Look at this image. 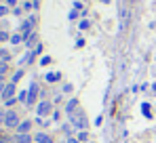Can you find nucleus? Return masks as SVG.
I'll return each mask as SVG.
<instances>
[{
	"mask_svg": "<svg viewBox=\"0 0 156 143\" xmlns=\"http://www.w3.org/2000/svg\"><path fill=\"white\" fill-rule=\"evenodd\" d=\"M68 118H70V124L74 128H80V131L87 128V112H82V107L74 110L72 114H68Z\"/></svg>",
	"mask_w": 156,
	"mask_h": 143,
	"instance_id": "obj_1",
	"label": "nucleus"
},
{
	"mask_svg": "<svg viewBox=\"0 0 156 143\" xmlns=\"http://www.w3.org/2000/svg\"><path fill=\"white\" fill-rule=\"evenodd\" d=\"M19 112L17 110H6V114H4V128H15L17 131V126H19Z\"/></svg>",
	"mask_w": 156,
	"mask_h": 143,
	"instance_id": "obj_2",
	"label": "nucleus"
},
{
	"mask_svg": "<svg viewBox=\"0 0 156 143\" xmlns=\"http://www.w3.org/2000/svg\"><path fill=\"white\" fill-rule=\"evenodd\" d=\"M36 114L38 116H49V114H53V103L51 101H40L38 105H36Z\"/></svg>",
	"mask_w": 156,
	"mask_h": 143,
	"instance_id": "obj_3",
	"label": "nucleus"
},
{
	"mask_svg": "<svg viewBox=\"0 0 156 143\" xmlns=\"http://www.w3.org/2000/svg\"><path fill=\"white\" fill-rule=\"evenodd\" d=\"M36 95H38V84L36 82H32L30 84V91H27V105H34V101H36Z\"/></svg>",
	"mask_w": 156,
	"mask_h": 143,
	"instance_id": "obj_4",
	"label": "nucleus"
},
{
	"mask_svg": "<svg viewBox=\"0 0 156 143\" xmlns=\"http://www.w3.org/2000/svg\"><path fill=\"white\" fill-rule=\"evenodd\" d=\"M13 95H15V84L13 82H9L6 86H4V91H2V101H9V99H13Z\"/></svg>",
	"mask_w": 156,
	"mask_h": 143,
	"instance_id": "obj_5",
	"label": "nucleus"
},
{
	"mask_svg": "<svg viewBox=\"0 0 156 143\" xmlns=\"http://www.w3.org/2000/svg\"><path fill=\"white\" fill-rule=\"evenodd\" d=\"M34 143H53V137L47 133H36L34 135Z\"/></svg>",
	"mask_w": 156,
	"mask_h": 143,
	"instance_id": "obj_6",
	"label": "nucleus"
},
{
	"mask_svg": "<svg viewBox=\"0 0 156 143\" xmlns=\"http://www.w3.org/2000/svg\"><path fill=\"white\" fill-rule=\"evenodd\" d=\"M32 141H34V137L30 133H17L15 135V143H32Z\"/></svg>",
	"mask_w": 156,
	"mask_h": 143,
	"instance_id": "obj_7",
	"label": "nucleus"
},
{
	"mask_svg": "<svg viewBox=\"0 0 156 143\" xmlns=\"http://www.w3.org/2000/svg\"><path fill=\"white\" fill-rule=\"evenodd\" d=\"M32 131V122L30 120H21L19 126H17V133H30Z\"/></svg>",
	"mask_w": 156,
	"mask_h": 143,
	"instance_id": "obj_8",
	"label": "nucleus"
},
{
	"mask_svg": "<svg viewBox=\"0 0 156 143\" xmlns=\"http://www.w3.org/2000/svg\"><path fill=\"white\" fill-rule=\"evenodd\" d=\"M36 40H38V34H36V30H34L32 34H27V36H26V40H23V42H26V47H27V48H32Z\"/></svg>",
	"mask_w": 156,
	"mask_h": 143,
	"instance_id": "obj_9",
	"label": "nucleus"
},
{
	"mask_svg": "<svg viewBox=\"0 0 156 143\" xmlns=\"http://www.w3.org/2000/svg\"><path fill=\"white\" fill-rule=\"evenodd\" d=\"M80 105H78V99H70L68 103H66V114H72L74 110H78Z\"/></svg>",
	"mask_w": 156,
	"mask_h": 143,
	"instance_id": "obj_10",
	"label": "nucleus"
},
{
	"mask_svg": "<svg viewBox=\"0 0 156 143\" xmlns=\"http://www.w3.org/2000/svg\"><path fill=\"white\" fill-rule=\"evenodd\" d=\"M61 80V74L59 72H51V74H47V82H59Z\"/></svg>",
	"mask_w": 156,
	"mask_h": 143,
	"instance_id": "obj_11",
	"label": "nucleus"
},
{
	"mask_svg": "<svg viewBox=\"0 0 156 143\" xmlns=\"http://www.w3.org/2000/svg\"><path fill=\"white\" fill-rule=\"evenodd\" d=\"M21 78H23V70H17L15 74H13V78H11V82H13V84H17V82H19Z\"/></svg>",
	"mask_w": 156,
	"mask_h": 143,
	"instance_id": "obj_12",
	"label": "nucleus"
},
{
	"mask_svg": "<svg viewBox=\"0 0 156 143\" xmlns=\"http://www.w3.org/2000/svg\"><path fill=\"white\" fill-rule=\"evenodd\" d=\"M21 42H23V36L21 34H13L11 36V44H21Z\"/></svg>",
	"mask_w": 156,
	"mask_h": 143,
	"instance_id": "obj_13",
	"label": "nucleus"
},
{
	"mask_svg": "<svg viewBox=\"0 0 156 143\" xmlns=\"http://www.w3.org/2000/svg\"><path fill=\"white\" fill-rule=\"evenodd\" d=\"M0 61H11V53L4 51V48H0Z\"/></svg>",
	"mask_w": 156,
	"mask_h": 143,
	"instance_id": "obj_14",
	"label": "nucleus"
},
{
	"mask_svg": "<svg viewBox=\"0 0 156 143\" xmlns=\"http://www.w3.org/2000/svg\"><path fill=\"white\" fill-rule=\"evenodd\" d=\"M9 72V61H0V76H6Z\"/></svg>",
	"mask_w": 156,
	"mask_h": 143,
	"instance_id": "obj_15",
	"label": "nucleus"
},
{
	"mask_svg": "<svg viewBox=\"0 0 156 143\" xmlns=\"http://www.w3.org/2000/svg\"><path fill=\"white\" fill-rule=\"evenodd\" d=\"M9 11H11V9H9L6 4H0V17H4V15H9Z\"/></svg>",
	"mask_w": 156,
	"mask_h": 143,
	"instance_id": "obj_16",
	"label": "nucleus"
},
{
	"mask_svg": "<svg viewBox=\"0 0 156 143\" xmlns=\"http://www.w3.org/2000/svg\"><path fill=\"white\" fill-rule=\"evenodd\" d=\"M0 143H15V137H6V135H2V137H0Z\"/></svg>",
	"mask_w": 156,
	"mask_h": 143,
	"instance_id": "obj_17",
	"label": "nucleus"
},
{
	"mask_svg": "<svg viewBox=\"0 0 156 143\" xmlns=\"http://www.w3.org/2000/svg\"><path fill=\"white\" fill-rule=\"evenodd\" d=\"M17 101H23V103H26V101H27V91L19 93V95H17Z\"/></svg>",
	"mask_w": 156,
	"mask_h": 143,
	"instance_id": "obj_18",
	"label": "nucleus"
},
{
	"mask_svg": "<svg viewBox=\"0 0 156 143\" xmlns=\"http://www.w3.org/2000/svg\"><path fill=\"white\" fill-rule=\"evenodd\" d=\"M4 40H11L9 32H0V42H4Z\"/></svg>",
	"mask_w": 156,
	"mask_h": 143,
	"instance_id": "obj_19",
	"label": "nucleus"
},
{
	"mask_svg": "<svg viewBox=\"0 0 156 143\" xmlns=\"http://www.w3.org/2000/svg\"><path fill=\"white\" fill-rule=\"evenodd\" d=\"M17 103V97H13V99H9V101H4V105L6 107H11V105H15Z\"/></svg>",
	"mask_w": 156,
	"mask_h": 143,
	"instance_id": "obj_20",
	"label": "nucleus"
},
{
	"mask_svg": "<svg viewBox=\"0 0 156 143\" xmlns=\"http://www.w3.org/2000/svg\"><path fill=\"white\" fill-rule=\"evenodd\" d=\"M4 4H6V6H9V9H15V6H17V0H6V2H4Z\"/></svg>",
	"mask_w": 156,
	"mask_h": 143,
	"instance_id": "obj_21",
	"label": "nucleus"
},
{
	"mask_svg": "<svg viewBox=\"0 0 156 143\" xmlns=\"http://www.w3.org/2000/svg\"><path fill=\"white\" fill-rule=\"evenodd\" d=\"M49 63H51V57H42L40 59V65H49Z\"/></svg>",
	"mask_w": 156,
	"mask_h": 143,
	"instance_id": "obj_22",
	"label": "nucleus"
},
{
	"mask_svg": "<svg viewBox=\"0 0 156 143\" xmlns=\"http://www.w3.org/2000/svg\"><path fill=\"white\" fill-rule=\"evenodd\" d=\"M78 141H80V143L87 141V133H84V131H80V135H78Z\"/></svg>",
	"mask_w": 156,
	"mask_h": 143,
	"instance_id": "obj_23",
	"label": "nucleus"
},
{
	"mask_svg": "<svg viewBox=\"0 0 156 143\" xmlns=\"http://www.w3.org/2000/svg\"><path fill=\"white\" fill-rule=\"evenodd\" d=\"M32 6H34V4H32V2H23V6H21V9H23V11H30V9H32Z\"/></svg>",
	"mask_w": 156,
	"mask_h": 143,
	"instance_id": "obj_24",
	"label": "nucleus"
},
{
	"mask_svg": "<svg viewBox=\"0 0 156 143\" xmlns=\"http://www.w3.org/2000/svg\"><path fill=\"white\" fill-rule=\"evenodd\" d=\"M21 13H23V9H19V6L13 9V15H21Z\"/></svg>",
	"mask_w": 156,
	"mask_h": 143,
	"instance_id": "obj_25",
	"label": "nucleus"
},
{
	"mask_svg": "<svg viewBox=\"0 0 156 143\" xmlns=\"http://www.w3.org/2000/svg\"><path fill=\"white\" fill-rule=\"evenodd\" d=\"M68 17H70V21H74V19H76V17H78V13H76V11H72V13H70Z\"/></svg>",
	"mask_w": 156,
	"mask_h": 143,
	"instance_id": "obj_26",
	"label": "nucleus"
},
{
	"mask_svg": "<svg viewBox=\"0 0 156 143\" xmlns=\"http://www.w3.org/2000/svg\"><path fill=\"white\" fill-rule=\"evenodd\" d=\"M34 53H36V55H40V53H42V44H36V48H34Z\"/></svg>",
	"mask_w": 156,
	"mask_h": 143,
	"instance_id": "obj_27",
	"label": "nucleus"
},
{
	"mask_svg": "<svg viewBox=\"0 0 156 143\" xmlns=\"http://www.w3.org/2000/svg\"><path fill=\"white\" fill-rule=\"evenodd\" d=\"M87 27H89V21H87V19H84V21H80V30H87Z\"/></svg>",
	"mask_w": 156,
	"mask_h": 143,
	"instance_id": "obj_28",
	"label": "nucleus"
},
{
	"mask_svg": "<svg viewBox=\"0 0 156 143\" xmlns=\"http://www.w3.org/2000/svg\"><path fill=\"white\" fill-rule=\"evenodd\" d=\"M4 86H6V82H0V95H2V91H4Z\"/></svg>",
	"mask_w": 156,
	"mask_h": 143,
	"instance_id": "obj_29",
	"label": "nucleus"
},
{
	"mask_svg": "<svg viewBox=\"0 0 156 143\" xmlns=\"http://www.w3.org/2000/svg\"><path fill=\"white\" fill-rule=\"evenodd\" d=\"M68 143H80V141H78V139H74V137H70V139H68Z\"/></svg>",
	"mask_w": 156,
	"mask_h": 143,
	"instance_id": "obj_30",
	"label": "nucleus"
},
{
	"mask_svg": "<svg viewBox=\"0 0 156 143\" xmlns=\"http://www.w3.org/2000/svg\"><path fill=\"white\" fill-rule=\"evenodd\" d=\"M99 2H104V4H108V2H110V0H99Z\"/></svg>",
	"mask_w": 156,
	"mask_h": 143,
	"instance_id": "obj_31",
	"label": "nucleus"
},
{
	"mask_svg": "<svg viewBox=\"0 0 156 143\" xmlns=\"http://www.w3.org/2000/svg\"><path fill=\"white\" fill-rule=\"evenodd\" d=\"M0 82H4V76H0Z\"/></svg>",
	"mask_w": 156,
	"mask_h": 143,
	"instance_id": "obj_32",
	"label": "nucleus"
}]
</instances>
